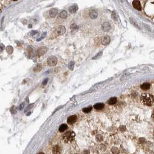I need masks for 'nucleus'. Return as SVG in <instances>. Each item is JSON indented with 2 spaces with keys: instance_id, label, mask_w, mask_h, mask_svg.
Here are the masks:
<instances>
[{
  "instance_id": "19",
  "label": "nucleus",
  "mask_w": 154,
  "mask_h": 154,
  "mask_svg": "<svg viewBox=\"0 0 154 154\" xmlns=\"http://www.w3.org/2000/svg\"><path fill=\"white\" fill-rule=\"evenodd\" d=\"M59 17L61 19H65L67 17V12L65 11H63L60 13Z\"/></svg>"
},
{
  "instance_id": "18",
  "label": "nucleus",
  "mask_w": 154,
  "mask_h": 154,
  "mask_svg": "<svg viewBox=\"0 0 154 154\" xmlns=\"http://www.w3.org/2000/svg\"><path fill=\"white\" fill-rule=\"evenodd\" d=\"M41 69H42V65L40 64H38L34 68V71L35 72H38L41 71Z\"/></svg>"
},
{
  "instance_id": "12",
  "label": "nucleus",
  "mask_w": 154,
  "mask_h": 154,
  "mask_svg": "<svg viewBox=\"0 0 154 154\" xmlns=\"http://www.w3.org/2000/svg\"><path fill=\"white\" fill-rule=\"evenodd\" d=\"M47 49L45 47H42V48H39L37 50V54L38 56H42L46 52Z\"/></svg>"
},
{
  "instance_id": "20",
  "label": "nucleus",
  "mask_w": 154,
  "mask_h": 154,
  "mask_svg": "<svg viewBox=\"0 0 154 154\" xmlns=\"http://www.w3.org/2000/svg\"><path fill=\"white\" fill-rule=\"evenodd\" d=\"M92 110V107L89 106V107H88L83 108L82 111H83V112H85V113H89V112L91 111Z\"/></svg>"
},
{
  "instance_id": "11",
  "label": "nucleus",
  "mask_w": 154,
  "mask_h": 154,
  "mask_svg": "<svg viewBox=\"0 0 154 154\" xmlns=\"http://www.w3.org/2000/svg\"><path fill=\"white\" fill-rule=\"evenodd\" d=\"M111 29V25L108 22H105L102 25V29L104 31H108Z\"/></svg>"
},
{
  "instance_id": "4",
  "label": "nucleus",
  "mask_w": 154,
  "mask_h": 154,
  "mask_svg": "<svg viewBox=\"0 0 154 154\" xmlns=\"http://www.w3.org/2000/svg\"><path fill=\"white\" fill-rule=\"evenodd\" d=\"M65 28L63 26H59L56 28L54 31V33L56 36H59V35H62L65 33Z\"/></svg>"
},
{
  "instance_id": "6",
  "label": "nucleus",
  "mask_w": 154,
  "mask_h": 154,
  "mask_svg": "<svg viewBox=\"0 0 154 154\" xmlns=\"http://www.w3.org/2000/svg\"><path fill=\"white\" fill-rule=\"evenodd\" d=\"M76 119H77L76 115H74L70 116H69L68 119H67V123L69 124V125H72V124H74V123L76 122Z\"/></svg>"
},
{
  "instance_id": "26",
  "label": "nucleus",
  "mask_w": 154,
  "mask_h": 154,
  "mask_svg": "<svg viewBox=\"0 0 154 154\" xmlns=\"http://www.w3.org/2000/svg\"><path fill=\"white\" fill-rule=\"evenodd\" d=\"M112 18H113L114 20H117V16H116V13H115V12H114L113 13H112Z\"/></svg>"
},
{
  "instance_id": "10",
  "label": "nucleus",
  "mask_w": 154,
  "mask_h": 154,
  "mask_svg": "<svg viewBox=\"0 0 154 154\" xmlns=\"http://www.w3.org/2000/svg\"><path fill=\"white\" fill-rule=\"evenodd\" d=\"M58 14V10L56 8H52V9H50L49 12V16L50 18H53L57 15Z\"/></svg>"
},
{
  "instance_id": "15",
  "label": "nucleus",
  "mask_w": 154,
  "mask_h": 154,
  "mask_svg": "<svg viewBox=\"0 0 154 154\" xmlns=\"http://www.w3.org/2000/svg\"><path fill=\"white\" fill-rule=\"evenodd\" d=\"M141 89L144 90V91H147V90L149 89L150 88V84L148 82H145V83L142 84L141 85Z\"/></svg>"
},
{
  "instance_id": "17",
  "label": "nucleus",
  "mask_w": 154,
  "mask_h": 154,
  "mask_svg": "<svg viewBox=\"0 0 154 154\" xmlns=\"http://www.w3.org/2000/svg\"><path fill=\"white\" fill-rule=\"evenodd\" d=\"M117 102V99L116 97H112L108 100V104L110 105H114Z\"/></svg>"
},
{
  "instance_id": "7",
  "label": "nucleus",
  "mask_w": 154,
  "mask_h": 154,
  "mask_svg": "<svg viewBox=\"0 0 154 154\" xmlns=\"http://www.w3.org/2000/svg\"><path fill=\"white\" fill-rule=\"evenodd\" d=\"M78 6L77 5V4H76L72 5L71 7H69L68 8L69 12L71 13V14H74V13H75L76 11H78Z\"/></svg>"
},
{
  "instance_id": "5",
  "label": "nucleus",
  "mask_w": 154,
  "mask_h": 154,
  "mask_svg": "<svg viewBox=\"0 0 154 154\" xmlns=\"http://www.w3.org/2000/svg\"><path fill=\"white\" fill-rule=\"evenodd\" d=\"M111 41L110 37L108 35H105L103 37L102 39H101V44L103 45H107L108 44H110Z\"/></svg>"
},
{
  "instance_id": "2",
  "label": "nucleus",
  "mask_w": 154,
  "mask_h": 154,
  "mask_svg": "<svg viewBox=\"0 0 154 154\" xmlns=\"http://www.w3.org/2000/svg\"><path fill=\"white\" fill-rule=\"evenodd\" d=\"M75 136V134L74 131H69L65 133L63 135V140L64 142L69 143V142H71L73 140H74Z\"/></svg>"
},
{
  "instance_id": "23",
  "label": "nucleus",
  "mask_w": 154,
  "mask_h": 154,
  "mask_svg": "<svg viewBox=\"0 0 154 154\" xmlns=\"http://www.w3.org/2000/svg\"><path fill=\"white\" fill-rule=\"evenodd\" d=\"M74 63L73 61H71L70 63L68 64L69 69H70L71 70H73V69H74Z\"/></svg>"
},
{
  "instance_id": "8",
  "label": "nucleus",
  "mask_w": 154,
  "mask_h": 154,
  "mask_svg": "<svg viewBox=\"0 0 154 154\" xmlns=\"http://www.w3.org/2000/svg\"><path fill=\"white\" fill-rule=\"evenodd\" d=\"M133 6L135 9H136L137 10L140 11L141 9V5L139 1H133Z\"/></svg>"
},
{
  "instance_id": "22",
  "label": "nucleus",
  "mask_w": 154,
  "mask_h": 154,
  "mask_svg": "<svg viewBox=\"0 0 154 154\" xmlns=\"http://www.w3.org/2000/svg\"><path fill=\"white\" fill-rule=\"evenodd\" d=\"M7 51L8 52V53L9 54H11L12 53L13 51H14V49L11 46H9L7 48Z\"/></svg>"
},
{
  "instance_id": "29",
  "label": "nucleus",
  "mask_w": 154,
  "mask_h": 154,
  "mask_svg": "<svg viewBox=\"0 0 154 154\" xmlns=\"http://www.w3.org/2000/svg\"><path fill=\"white\" fill-rule=\"evenodd\" d=\"M3 44H1V52H2L3 50Z\"/></svg>"
},
{
  "instance_id": "30",
  "label": "nucleus",
  "mask_w": 154,
  "mask_h": 154,
  "mask_svg": "<svg viewBox=\"0 0 154 154\" xmlns=\"http://www.w3.org/2000/svg\"><path fill=\"white\" fill-rule=\"evenodd\" d=\"M152 118H153V119L154 120V110H153V111H152Z\"/></svg>"
},
{
  "instance_id": "32",
  "label": "nucleus",
  "mask_w": 154,
  "mask_h": 154,
  "mask_svg": "<svg viewBox=\"0 0 154 154\" xmlns=\"http://www.w3.org/2000/svg\"><path fill=\"white\" fill-rule=\"evenodd\" d=\"M153 4H154V2H153Z\"/></svg>"
},
{
  "instance_id": "16",
  "label": "nucleus",
  "mask_w": 154,
  "mask_h": 154,
  "mask_svg": "<svg viewBox=\"0 0 154 154\" xmlns=\"http://www.w3.org/2000/svg\"><path fill=\"white\" fill-rule=\"evenodd\" d=\"M68 129V126L66 124H62V125L59 127V130L60 132H64L65 130H66Z\"/></svg>"
},
{
  "instance_id": "27",
  "label": "nucleus",
  "mask_w": 154,
  "mask_h": 154,
  "mask_svg": "<svg viewBox=\"0 0 154 154\" xmlns=\"http://www.w3.org/2000/svg\"><path fill=\"white\" fill-rule=\"evenodd\" d=\"M48 80H49L48 78H46V79H45V80H44V81L42 82V85H46L47 83H48Z\"/></svg>"
},
{
  "instance_id": "3",
  "label": "nucleus",
  "mask_w": 154,
  "mask_h": 154,
  "mask_svg": "<svg viewBox=\"0 0 154 154\" xmlns=\"http://www.w3.org/2000/svg\"><path fill=\"white\" fill-rule=\"evenodd\" d=\"M57 63V59L54 56H50L47 59V63L49 66H54Z\"/></svg>"
},
{
  "instance_id": "9",
  "label": "nucleus",
  "mask_w": 154,
  "mask_h": 154,
  "mask_svg": "<svg viewBox=\"0 0 154 154\" xmlns=\"http://www.w3.org/2000/svg\"><path fill=\"white\" fill-rule=\"evenodd\" d=\"M52 152L53 154H60L61 152V148L59 145H56L53 148Z\"/></svg>"
},
{
  "instance_id": "21",
  "label": "nucleus",
  "mask_w": 154,
  "mask_h": 154,
  "mask_svg": "<svg viewBox=\"0 0 154 154\" xmlns=\"http://www.w3.org/2000/svg\"><path fill=\"white\" fill-rule=\"evenodd\" d=\"M103 54V52H100L99 53H97L96 55H95L94 57L92 58V60H97L100 59V58L101 57V56H102Z\"/></svg>"
},
{
  "instance_id": "24",
  "label": "nucleus",
  "mask_w": 154,
  "mask_h": 154,
  "mask_svg": "<svg viewBox=\"0 0 154 154\" xmlns=\"http://www.w3.org/2000/svg\"><path fill=\"white\" fill-rule=\"evenodd\" d=\"M46 35V32H44V33L42 34V36H41V37H40V38H38V39H37V41H40L41 40H42V39H43L45 38V37Z\"/></svg>"
},
{
  "instance_id": "14",
  "label": "nucleus",
  "mask_w": 154,
  "mask_h": 154,
  "mask_svg": "<svg viewBox=\"0 0 154 154\" xmlns=\"http://www.w3.org/2000/svg\"><path fill=\"white\" fill-rule=\"evenodd\" d=\"M104 104L103 103H97L94 106V108L97 110H101L104 108Z\"/></svg>"
},
{
  "instance_id": "28",
  "label": "nucleus",
  "mask_w": 154,
  "mask_h": 154,
  "mask_svg": "<svg viewBox=\"0 0 154 154\" xmlns=\"http://www.w3.org/2000/svg\"><path fill=\"white\" fill-rule=\"evenodd\" d=\"M24 103H22V104H21L19 106V109L20 110H22V109L23 108V107H24Z\"/></svg>"
},
{
  "instance_id": "1",
  "label": "nucleus",
  "mask_w": 154,
  "mask_h": 154,
  "mask_svg": "<svg viewBox=\"0 0 154 154\" xmlns=\"http://www.w3.org/2000/svg\"><path fill=\"white\" fill-rule=\"evenodd\" d=\"M140 100L144 105L151 106L154 102V97L151 94L144 93L141 96Z\"/></svg>"
},
{
  "instance_id": "25",
  "label": "nucleus",
  "mask_w": 154,
  "mask_h": 154,
  "mask_svg": "<svg viewBox=\"0 0 154 154\" xmlns=\"http://www.w3.org/2000/svg\"><path fill=\"white\" fill-rule=\"evenodd\" d=\"M70 28H71V29H72V30H75V29H78V27L76 24H72V25L70 26Z\"/></svg>"
},
{
  "instance_id": "13",
  "label": "nucleus",
  "mask_w": 154,
  "mask_h": 154,
  "mask_svg": "<svg viewBox=\"0 0 154 154\" xmlns=\"http://www.w3.org/2000/svg\"><path fill=\"white\" fill-rule=\"evenodd\" d=\"M97 16H98V12L96 11H92L90 12L89 17L92 19L97 18Z\"/></svg>"
},
{
  "instance_id": "31",
  "label": "nucleus",
  "mask_w": 154,
  "mask_h": 154,
  "mask_svg": "<svg viewBox=\"0 0 154 154\" xmlns=\"http://www.w3.org/2000/svg\"><path fill=\"white\" fill-rule=\"evenodd\" d=\"M37 154H45L44 152H39L38 153H37Z\"/></svg>"
}]
</instances>
